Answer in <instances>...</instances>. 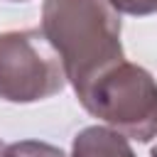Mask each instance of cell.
<instances>
[{"mask_svg":"<svg viewBox=\"0 0 157 157\" xmlns=\"http://www.w3.org/2000/svg\"><path fill=\"white\" fill-rule=\"evenodd\" d=\"M71 157H135V152L123 132L105 125H91L74 137Z\"/></svg>","mask_w":157,"mask_h":157,"instance_id":"obj_4","label":"cell"},{"mask_svg":"<svg viewBox=\"0 0 157 157\" xmlns=\"http://www.w3.org/2000/svg\"><path fill=\"white\" fill-rule=\"evenodd\" d=\"M81 105L108 128L150 142L157 137V81L132 61H118L76 91Z\"/></svg>","mask_w":157,"mask_h":157,"instance_id":"obj_2","label":"cell"},{"mask_svg":"<svg viewBox=\"0 0 157 157\" xmlns=\"http://www.w3.org/2000/svg\"><path fill=\"white\" fill-rule=\"evenodd\" d=\"M110 2L118 12L135 15V17H145V15L157 12V0H110Z\"/></svg>","mask_w":157,"mask_h":157,"instance_id":"obj_6","label":"cell"},{"mask_svg":"<svg viewBox=\"0 0 157 157\" xmlns=\"http://www.w3.org/2000/svg\"><path fill=\"white\" fill-rule=\"evenodd\" d=\"M150 157H157V145L152 147V152H150Z\"/></svg>","mask_w":157,"mask_h":157,"instance_id":"obj_8","label":"cell"},{"mask_svg":"<svg viewBox=\"0 0 157 157\" xmlns=\"http://www.w3.org/2000/svg\"><path fill=\"white\" fill-rule=\"evenodd\" d=\"M61 56L42 29L0 34V98L34 103L52 98L66 83Z\"/></svg>","mask_w":157,"mask_h":157,"instance_id":"obj_3","label":"cell"},{"mask_svg":"<svg viewBox=\"0 0 157 157\" xmlns=\"http://www.w3.org/2000/svg\"><path fill=\"white\" fill-rule=\"evenodd\" d=\"M39 29L61 56L74 91L125 59L120 12L110 0H44Z\"/></svg>","mask_w":157,"mask_h":157,"instance_id":"obj_1","label":"cell"},{"mask_svg":"<svg viewBox=\"0 0 157 157\" xmlns=\"http://www.w3.org/2000/svg\"><path fill=\"white\" fill-rule=\"evenodd\" d=\"M20 2H22V0H20Z\"/></svg>","mask_w":157,"mask_h":157,"instance_id":"obj_9","label":"cell"},{"mask_svg":"<svg viewBox=\"0 0 157 157\" xmlns=\"http://www.w3.org/2000/svg\"><path fill=\"white\" fill-rule=\"evenodd\" d=\"M7 157H66L59 147L39 142V140H22L7 145Z\"/></svg>","mask_w":157,"mask_h":157,"instance_id":"obj_5","label":"cell"},{"mask_svg":"<svg viewBox=\"0 0 157 157\" xmlns=\"http://www.w3.org/2000/svg\"><path fill=\"white\" fill-rule=\"evenodd\" d=\"M0 157H7V145L0 140Z\"/></svg>","mask_w":157,"mask_h":157,"instance_id":"obj_7","label":"cell"}]
</instances>
